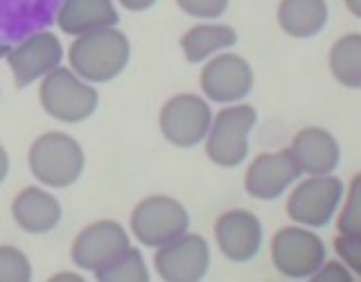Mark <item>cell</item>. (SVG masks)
Returning a JSON list of instances; mask_svg holds the SVG:
<instances>
[{
    "label": "cell",
    "instance_id": "6da1fadb",
    "mask_svg": "<svg viewBox=\"0 0 361 282\" xmlns=\"http://www.w3.org/2000/svg\"><path fill=\"white\" fill-rule=\"evenodd\" d=\"M131 59V43L118 27L75 37L68 50L71 70L88 84H106L124 73Z\"/></svg>",
    "mask_w": 361,
    "mask_h": 282
},
{
    "label": "cell",
    "instance_id": "7a4b0ae2",
    "mask_svg": "<svg viewBox=\"0 0 361 282\" xmlns=\"http://www.w3.org/2000/svg\"><path fill=\"white\" fill-rule=\"evenodd\" d=\"M84 149L73 135L48 131L30 145L27 167L43 188H71L84 172Z\"/></svg>",
    "mask_w": 361,
    "mask_h": 282
},
{
    "label": "cell",
    "instance_id": "3957f363",
    "mask_svg": "<svg viewBox=\"0 0 361 282\" xmlns=\"http://www.w3.org/2000/svg\"><path fill=\"white\" fill-rule=\"evenodd\" d=\"M39 102L50 118L66 124H77L93 116L99 95L93 84L84 82L71 68L59 66L41 79Z\"/></svg>",
    "mask_w": 361,
    "mask_h": 282
},
{
    "label": "cell",
    "instance_id": "277c9868",
    "mask_svg": "<svg viewBox=\"0 0 361 282\" xmlns=\"http://www.w3.org/2000/svg\"><path fill=\"white\" fill-rule=\"evenodd\" d=\"M257 122L251 104H228L212 116L206 135V154L219 167H237L248 156V133Z\"/></svg>",
    "mask_w": 361,
    "mask_h": 282
},
{
    "label": "cell",
    "instance_id": "5b68a950",
    "mask_svg": "<svg viewBox=\"0 0 361 282\" xmlns=\"http://www.w3.org/2000/svg\"><path fill=\"white\" fill-rule=\"evenodd\" d=\"M129 228L142 246L158 248L188 233L190 214L180 201L165 195H154L142 199L133 208Z\"/></svg>",
    "mask_w": 361,
    "mask_h": 282
},
{
    "label": "cell",
    "instance_id": "8992f818",
    "mask_svg": "<svg viewBox=\"0 0 361 282\" xmlns=\"http://www.w3.org/2000/svg\"><path fill=\"white\" fill-rule=\"evenodd\" d=\"M343 192V180L332 174L307 176L291 190L287 199L289 219L305 228H321L336 214Z\"/></svg>",
    "mask_w": 361,
    "mask_h": 282
},
{
    "label": "cell",
    "instance_id": "52a82bcc",
    "mask_svg": "<svg viewBox=\"0 0 361 282\" xmlns=\"http://www.w3.org/2000/svg\"><path fill=\"white\" fill-rule=\"evenodd\" d=\"M271 262L285 278H312L325 262V244L305 226H287L271 240Z\"/></svg>",
    "mask_w": 361,
    "mask_h": 282
},
{
    "label": "cell",
    "instance_id": "ba28073f",
    "mask_svg": "<svg viewBox=\"0 0 361 282\" xmlns=\"http://www.w3.org/2000/svg\"><path fill=\"white\" fill-rule=\"evenodd\" d=\"M210 122L212 111L206 99L195 93H180L163 104L161 116H158V129L169 145L190 149L206 140Z\"/></svg>",
    "mask_w": 361,
    "mask_h": 282
},
{
    "label": "cell",
    "instance_id": "9c48e42d",
    "mask_svg": "<svg viewBox=\"0 0 361 282\" xmlns=\"http://www.w3.org/2000/svg\"><path fill=\"white\" fill-rule=\"evenodd\" d=\"M131 246L129 233L122 223L113 219H99L79 233L73 242V264L82 271H95L109 266Z\"/></svg>",
    "mask_w": 361,
    "mask_h": 282
},
{
    "label": "cell",
    "instance_id": "30bf717a",
    "mask_svg": "<svg viewBox=\"0 0 361 282\" xmlns=\"http://www.w3.org/2000/svg\"><path fill=\"white\" fill-rule=\"evenodd\" d=\"M208 266L210 246L195 233H183L154 253V269L165 282H199L208 274Z\"/></svg>",
    "mask_w": 361,
    "mask_h": 282
},
{
    "label": "cell",
    "instance_id": "8fae6325",
    "mask_svg": "<svg viewBox=\"0 0 361 282\" xmlns=\"http://www.w3.org/2000/svg\"><path fill=\"white\" fill-rule=\"evenodd\" d=\"M199 84L203 95L217 104H237L253 88V70L244 56L219 52L203 66Z\"/></svg>",
    "mask_w": 361,
    "mask_h": 282
},
{
    "label": "cell",
    "instance_id": "7c38bea8",
    "mask_svg": "<svg viewBox=\"0 0 361 282\" xmlns=\"http://www.w3.org/2000/svg\"><path fill=\"white\" fill-rule=\"evenodd\" d=\"M5 59L16 86L25 88L34 82H41L45 75L61 66L63 45L54 32H37L14 48H9Z\"/></svg>",
    "mask_w": 361,
    "mask_h": 282
},
{
    "label": "cell",
    "instance_id": "4fadbf2b",
    "mask_svg": "<svg viewBox=\"0 0 361 282\" xmlns=\"http://www.w3.org/2000/svg\"><path fill=\"white\" fill-rule=\"evenodd\" d=\"M262 223L257 214L235 208L224 212L214 221V240L224 257H228L235 264L251 262L262 248Z\"/></svg>",
    "mask_w": 361,
    "mask_h": 282
},
{
    "label": "cell",
    "instance_id": "5bb4252c",
    "mask_svg": "<svg viewBox=\"0 0 361 282\" xmlns=\"http://www.w3.org/2000/svg\"><path fill=\"white\" fill-rule=\"evenodd\" d=\"M300 176L289 149L259 154L253 158L244 174V188L253 199L274 201L287 192L293 180Z\"/></svg>",
    "mask_w": 361,
    "mask_h": 282
},
{
    "label": "cell",
    "instance_id": "9a60e30c",
    "mask_svg": "<svg viewBox=\"0 0 361 282\" xmlns=\"http://www.w3.org/2000/svg\"><path fill=\"white\" fill-rule=\"evenodd\" d=\"M289 154L300 174H332L341 161V149L334 135L321 127H305L293 135Z\"/></svg>",
    "mask_w": 361,
    "mask_h": 282
},
{
    "label": "cell",
    "instance_id": "2e32d148",
    "mask_svg": "<svg viewBox=\"0 0 361 282\" xmlns=\"http://www.w3.org/2000/svg\"><path fill=\"white\" fill-rule=\"evenodd\" d=\"M61 203L52 192L39 185L20 190L11 201V217L20 231L30 235H45L54 231L61 221Z\"/></svg>",
    "mask_w": 361,
    "mask_h": 282
},
{
    "label": "cell",
    "instance_id": "e0dca14e",
    "mask_svg": "<svg viewBox=\"0 0 361 282\" xmlns=\"http://www.w3.org/2000/svg\"><path fill=\"white\" fill-rule=\"evenodd\" d=\"M118 20L120 14L113 0H63L56 11V25L71 37L116 27Z\"/></svg>",
    "mask_w": 361,
    "mask_h": 282
},
{
    "label": "cell",
    "instance_id": "ac0fdd59",
    "mask_svg": "<svg viewBox=\"0 0 361 282\" xmlns=\"http://www.w3.org/2000/svg\"><path fill=\"white\" fill-rule=\"evenodd\" d=\"M330 7L325 0H280L278 25L293 39H312L327 25Z\"/></svg>",
    "mask_w": 361,
    "mask_h": 282
},
{
    "label": "cell",
    "instance_id": "d6986e66",
    "mask_svg": "<svg viewBox=\"0 0 361 282\" xmlns=\"http://www.w3.org/2000/svg\"><path fill=\"white\" fill-rule=\"evenodd\" d=\"M237 43V32L231 25L221 23H201V25L190 27L183 39H180V50L190 63L208 61L210 56L233 48Z\"/></svg>",
    "mask_w": 361,
    "mask_h": 282
},
{
    "label": "cell",
    "instance_id": "ffe728a7",
    "mask_svg": "<svg viewBox=\"0 0 361 282\" xmlns=\"http://www.w3.org/2000/svg\"><path fill=\"white\" fill-rule=\"evenodd\" d=\"M330 70L345 88L361 86V34L353 32L338 39L330 50Z\"/></svg>",
    "mask_w": 361,
    "mask_h": 282
},
{
    "label": "cell",
    "instance_id": "44dd1931",
    "mask_svg": "<svg viewBox=\"0 0 361 282\" xmlns=\"http://www.w3.org/2000/svg\"><path fill=\"white\" fill-rule=\"evenodd\" d=\"M99 282H147L149 271L145 266V257L138 248L129 246L118 259L93 274Z\"/></svg>",
    "mask_w": 361,
    "mask_h": 282
},
{
    "label": "cell",
    "instance_id": "7402d4cb",
    "mask_svg": "<svg viewBox=\"0 0 361 282\" xmlns=\"http://www.w3.org/2000/svg\"><path fill=\"white\" fill-rule=\"evenodd\" d=\"M32 264L16 246L0 244V282H30Z\"/></svg>",
    "mask_w": 361,
    "mask_h": 282
},
{
    "label": "cell",
    "instance_id": "603a6c76",
    "mask_svg": "<svg viewBox=\"0 0 361 282\" xmlns=\"http://www.w3.org/2000/svg\"><path fill=\"white\" fill-rule=\"evenodd\" d=\"M361 178L355 176L353 183H350L348 192H343L345 199L343 201V210L336 219V228L341 235H361Z\"/></svg>",
    "mask_w": 361,
    "mask_h": 282
},
{
    "label": "cell",
    "instance_id": "cb8c5ba5",
    "mask_svg": "<svg viewBox=\"0 0 361 282\" xmlns=\"http://www.w3.org/2000/svg\"><path fill=\"white\" fill-rule=\"evenodd\" d=\"M336 255L343 259V264L353 271V274H361V235H341L334 240Z\"/></svg>",
    "mask_w": 361,
    "mask_h": 282
},
{
    "label": "cell",
    "instance_id": "d4e9b609",
    "mask_svg": "<svg viewBox=\"0 0 361 282\" xmlns=\"http://www.w3.org/2000/svg\"><path fill=\"white\" fill-rule=\"evenodd\" d=\"M228 3L231 0H176L180 11H185L188 16L206 18V20L221 16L226 7H228Z\"/></svg>",
    "mask_w": 361,
    "mask_h": 282
},
{
    "label": "cell",
    "instance_id": "484cf974",
    "mask_svg": "<svg viewBox=\"0 0 361 282\" xmlns=\"http://www.w3.org/2000/svg\"><path fill=\"white\" fill-rule=\"evenodd\" d=\"M355 274L341 262H323L321 269L312 276L314 282H353Z\"/></svg>",
    "mask_w": 361,
    "mask_h": 282
},
{
    "label": "cell",
    "instance_id": "4316f807",
    "mask_svg": "<svg viewBox=\"0 0 361 282\" xmlns=\"http://www.w3.org/2000/svg\"><path fill=\"white\" fill-rule=\"evenodd\" d=\"M118 3L127 11H145V9L154 7L156 0H118Z\"/></svg>",
    "mask_w": 361,
    "mask_h": 282
},
{
    "label": "cell",
    "instance_id": "83f0119b",
    "mask_svg": "<svg viewBox=\"0 0 361 282\" xmlns=\"http://www.w3.org/2000/svg\"><path fill=\"white\" fill-rule=\"evenodd\" d=\"M9 174V156H7V149L3 145H0V185L5 183V178Z\"/></svg>",
    "mask_w": 361,
    "mask_h": 282
},
{
    "label": "cell",
    "instance_id": "f1b7e54d",
    "mask_svg": "<svg viewBox=\"0 0 361 282\" xmlns=\"http://www.w3.org/2000/svg\"><path fill=\"white\" fill-rule=\"evenodd\" d=\"M50 280H52V282H54V280H77V282H82V276H79V274H73V271H63V274H54Z\"/></svg>",
    "mask_w": 361,
    "mask_h": 282
},
{
    "label": "cell",
    "instance_id": "f546056e",
    "mask_svg": "<svg viewBox=\"0 0 361 282\" xmlns=\"http://www.w3.org/2000/svg\"><path fill=\"white\" fill-rule=\"evenodd\" d=\"M353 16H361V0H343Z\"/></svg>",
    "mask_w": 361,
    "mask_h": 282
},
{
    "label": "cell",
    "instance_id": "4dcf8cb0",
    "mask_svg": "<svg viewBox=\"0 0 361 282\" xmlns=\"http://www.w3.org/2000/svg\"><path fill=\"white\" fill-rule=\"evenodd\" d=\"M9 48H11V45H7V43H0V59H5V56L9 54Z\"/></svg>",
    "mask_w": 361,
    "mask_h": 282
}]
</instances>
